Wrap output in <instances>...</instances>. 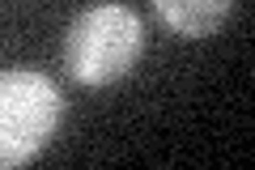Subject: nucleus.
<instances>
[{"label": "nucleus", "instance_id": "obj_1", "mask_svg": "<svg viewBox=\"0 0 255 170\" xmlns=\"http://www.w3.org/2000/svg\"><path fill=\"white\" fill-rule=\"evenodd\" d=\"M145 51V21L119 0L81 9L64 30V68L81 85H111L136 68Z\"/></svg>", "mask_w": 255, "mask_h": 170}, {"label": "nucleus", "instance_id": "obj_2", "mask_svg": "<svg viewBox=\"0 0 255 170\" xmlns=\"http://www.w3.org/2000/svg\"><path fill=\"white\" fill-rule=\"evenodd\" d=\"M64 115V98L55 81L34 68L0 72V170L38 158L55 136Z\"/></svg>", "mask_w": 255, "mask_h": 170}, {"label": "nucleus", "instance_id": "obj_3", "mask_svg": "<svg viewBox=\"0 0 255 170\" xmlns=\"http://www.w3.org/2000/svg\"><path fill=\"white\" fill-rule=\"evenodd\" d=\"M234 0H153V13L162 17L166 30L183 38H209L226 21Z\"/></svg>", "mask_w": 255, "mask_h": 170}]
</instances>
